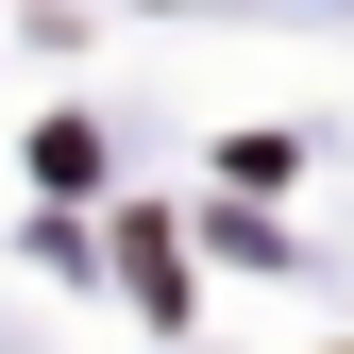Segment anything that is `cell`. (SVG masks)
Segmentation results:
<instances>
[]
</instances>
